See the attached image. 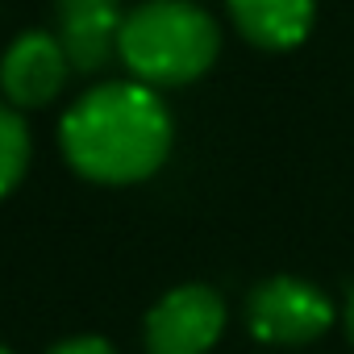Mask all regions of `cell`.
<instances>
[{
  "label": "cell",
  "mask_w": 354,
  "mask_h": 354,
  "mask_svg": "<svg viewBox=\"0 0 354 354\" xmlns=\"http://www.w3.org/2000/svg\"><path fill=\"white\" fill-rule=\"evenodd\" d=\"M171 150V117L146 84H100L63 117V154L84 180L138 184Z\"/></svg>",
  "instance_id": "obj_1"
},
{
  "label": "cell",
  "mask_w": 354,
  "mask_h": 354,
  "mask_svg": "<svg viewBox=\"0 0 354 354\" xmlns=\"http://www.w3.org/2000/svg\"><path fill=\"white\" fill-rule=\"evenodd\" d=\"M117 50L138 84L180 88L201 80L217 63L221 30L192 0H146L125 13Z\"/></svg>",
  "instance_id": "obj_2"
},
{
  "label": "cell",
  "mask_w": 354,
  "mask_h": 354,
  "mask_svg": "<svg viewBox=\"0 0 354 354\" xmlns=\"http://www.w3.org/2000/svg\"><path fill=\"white\" fill-rule=\"evenodd\" d=\"M333 300L296 275L263 279L246 300V325L267 346H304L333 329Z\"/></svg>",
  "instance_id": "obj_3"
},
{
  "label": "cell",
  "mask_w": 354,
  "mask_h": 354,
  "mask_svg": "<svg viewBox=\"0 0 354 354\" xmlns=\"http://www.w3.org/2000/svg\"><path fill=\"white\" fill-rule=\"evenodd\" d=\"M225 329V300L205 283L167 292L146 317L150 354H209Z\"/></svg>",
  "instance_id": "obj_4"
},
{
  "label": "cell",
  "mask_w": 354,
  "mask_h": 354,
  "mask_svg": "<svg viewBox=\"0 0 354 354\" xmlns=\"http://www.w3.org/2000/svg\"><path fill=\"white\" fill-rule=\"evenodd\" d=\"M67 71L71 63L55 34H21L0 59V88L17 109H42L63 92Z\"/></svg>",
  "instance_id": "obj_5"
},
{
  "label": "cell",
  "mask_w": 354,
  "mask_h": 354,
  "mask_svg": "<svg viewBox=\"0 0 354 354\" xmlns=\"http://www.w3.org/2000/svg\"><path fill=\"white\" fill-rule=\"evenodd\" d=\"M59 9V42L71 71H100L121 42V0H55Z\"/></svg>",
  "instance_id": "obj_6"
},
{
  "label": "cell",
  "mask_w": 354,
  "mask_h": 354,
  "mask_svg": "<svg viewBox=\"0 0 354 354\" xmlns=\"http://www.w3.org/2000/svg\"><path fill=\"white\" fill-rule=\"evenodd\" d=\"M234 26L263 50H292L313 34L317 0H225Z\"/></svg>",
  "instance_id": "obj_7"
},
{
  "label": "cell",
  "mask_w": 354,
  "mask_h": 354,
  "mask_svg": "<svg viewBox=\"0 0 354 354\" xmlns=\"http://www.w3.org/2000/svg\"><path fill=\"white\" fill-rule=\"evenodd\" d=\"M26 167H30V129L13 104H0V196L13 192V184H21Z\"/></svg>",
  "instance_id": "obj_8"
},
{
  "label": "cell",
  "mask_w": 354,
  "mask_h": 354,
  "mask_svg": "<svg viewBox=\"0 0 354 354\" xmlns=\"http://www.w3.org/2000/svg\"><path fill=\"white\" fill-rule=\"evenodd\" d=\"M50 354H117L104 337H71V342H59Z\"/></svg>",
  "instance_id": "obj_9"
},
{
  "label": "cell",
  "mask_w": 354,
  "mask_h": 354,
  "mask_svg": "<svg viewBox=\"0 0 354 354\" xmlns=\"http://www.w3.org/2000/svg\"><path fill=\"white\" fill-rule=\"evenodd\" d=\"M346 329H350V337H354V292H350V300H346Z\"/></svg>",
  "instance_id": "obj_10"
},
{
  "label": "cell",
  "mask_w": 354,
  "mask_h": 354,
  "mask_svg": "<svg viewBox=\"0 0 354 354\" xmlns=\"http://www.w3.org/2000/svg\"><path fill=\"white\" fill-rule=\"evenodd\" d=\"M0 354H9V350H5V346H0Z\"/></svg>",
  "instance_id": "obj_11"
}]
</instances>
